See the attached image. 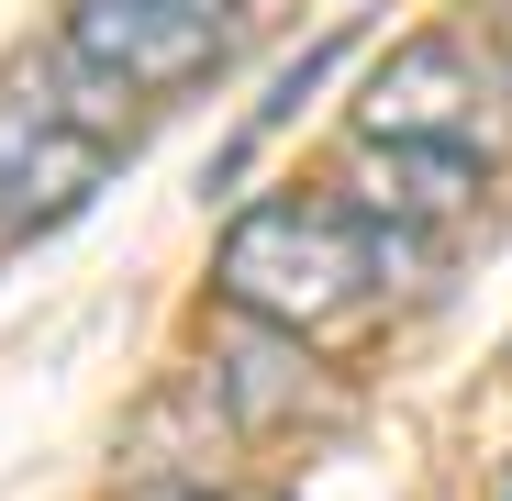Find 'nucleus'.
<instances>
[{
	"instance_id": "nucleus-3",
	"label": "nucleus",
	"mask_w": 512,
	"mask_h": 501,
	"mask_svg": "<svg viewBox=\"0 0 512 501\" xmlns=\"http://www.w3.org/2000/svg\"><path fill=\"white\" fill-rule=\"evenodd\" d=\"M123 145L101 123H78L45 90H0V234H56L67 212H90Z\"/></svg>"
},
{
	"instance_id": "nucleus-2",
	"label": "nucleus",
	"mask_w": 512,
	"mask_h": 501,
	"mask_svg": "<svg viewBox=\"0 0 512 501\" xmlns=\"http://www.w3.org/2000/svg\"><path fill=\"white\" fill-rule=\"evenodd\" d=\"M245 34V0H67V56L101 78V90H190L212 78Z\"/></svg>"
},
{
	"instance_id": "nucleus-5",
	"label": "nucleus",
	"mask_w": 512,
	"mask_h": 501,
	"mask_svg": "<svg viewBox=\"0 0 512 501\" xmlns=\"http://www.w3.org/2000/svg\"><path fill=\"white\" fill-rule=\"evenodd\" d=\"M357 179H368V201H379V212H401V223H446V212H468V201H479V156H457V145H379V134H357Z\"/></svg>"
},
{
	"instance_id": "nucleus-1",
	"label": "nucleus",
	"mask_w": 512,
	"mask_h": 501,
	"mask_svg": "<svg viewBox=\"0 0 512 501\" xmlns=\"http://www.w3.org/2000/svg\"><path fill=\"white\" fill-rule=\"evenodd\" d=\"M368 279H379V234L346 201H256L212 257V290L279 334H323L334 312H357Z\"/></svg>"
},
{
	"instance_id": "nucleus-7",
	"label": "nucleus",
	"mask_w": 512,
	"mask_h": 501,
	"mask_svg": "<svg viewBox=\"0 0 512 501\" xmlns=\"http://www.w3.org/2000/svg\"><path fill=\"white\" fill-rule=\"evenodd\" d=\"M201 501H212V490H201Z\"/></svg>"
},
{
	"instance_id": "nucleus-4",
	"label": "nucleus",
	"mask_w": 512,
	"mask_h": 501,
	"mask_svg": "<svg viewBox=\"0 0 512 501\" xmlns=\"http://www.w3.org/2000/svg\"><path fill=\"white\" fill-rule=\"evenodd\" d=\"M357 134L479 156V145H490V78H479V56H468L457 34H412V45H390V67L368 78V101H357Z\"/></svg>"
},
{
	"instance_id": "nucleus-6",
	"label": "nucleus",
	"mask_w": 512,
	"mask_h": 501,
	"mask_svg": "<svg viewBox=\"0 0 512 501\" xmlns=\"http://www.w3.org/2000/svg\"><path fill=\"white\" fill-rule=\"evenodd\" d=\"M334 56H346V34H323V45H312L301 67H279V90L256 101V123H245V134H234V156H223V179H234V167H245V145H268V134H279V123H290V112H301V101L323 90V78H334Z\"/></svg>"
}]
</instances>
